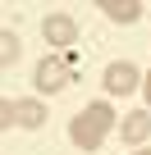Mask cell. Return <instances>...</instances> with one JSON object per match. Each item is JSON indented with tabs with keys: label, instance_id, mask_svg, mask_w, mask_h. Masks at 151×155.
I'll return each instance as SVG.
<instances>
[{
	"label": "cell",
	"instance_id": "8992f818",
	"mask_svg": "<svg viewBox=\"0 0 151 155\" xmlns=\"http://www.w3.org/2000/svg\"><path fill=\"white\" fill-rule=\"evenodd\" d=\"M119 137H124L128 146H142V141L151 137V114H146V110L124 114V119H119Z\"/></svg>",
	"mask_w": 151,
	"mask_h": 155
},
{
	"label": "cell",
	"instance_id": "30bf717a",
	"mask_svg": "<svg viewBox=\"0 0 151 155\" xmlns=\"http://www.w3.org/2000/svg\"><path fill=\"white\" fill-rule=\"evenodd\" d=\"M133 155H151V150H133Z\"/></svg>",
	"mask_w": 151,
	"mask_h": 155
},
{
	"label": "cell",
	"instance_id": "5b68a950",
	"mask_svg": "<svg viewBox=\"0 0 151 155\" xmlns=\"http://www.w3.org/2000/svg\"><path fill=\"white\" fill-rule=\"evenodd\" d=\"M137 82H142V73H137V64H128V59H115V64H105V73H101V87H105L110 96H128V91H137Z\"/></svg>",
	"mask_w": 151,
	"mask_h": 155
},
{
	"label": "cell",
	"instance_id": "9c48e42d",
	"mask_svg": "<svg viewBox=\"0 0 151 155\" xmlns=\"http://www.w3.org/2000/svg\"><path fill=\"white\" fill-rule=\"evenodd\" d=\"M142 96H146V105H151V73L142 78Z\"/></svg>",
	"mask_w": 151,
	"mask_h": 155
},
{
	"label": "cell",
	"instance_id": "52a82bcc",
	"mask_svg": "<svg viewBox=\"0 0 151 155\" xmlns=\"http://www.w3.org/2000/svg\"><path fill=\"white\" fill-rule=\"evenodd\" d=\"M110 23H137L142 18V0H101L96 5Z\"/></svg>",
	"mask_w": 151,
	"mask_h": 155
},
{
	"label": "cell",
	"instance_id": "7a4b0ae2",
	"mask_svg": "<svg viewBox=\"0 0 151 155\" xmlns=\"http://www.w3.org/2000/svg\"><path fill=\"white\" fill-rule=\"evenodd\" d=\"M73 78H78V55L73 50H64V55H46L41 64H37V73H32V87L37 91H46V96H55V91H64Z\"/></svg>",
	"mask_w": 151,
	"mask_h": 155
},
{
	"label": "cell",
	"instance_id": "ba28073f",
	"mask_svg": "<svg viewBox=\"0 0 151 155\" xmlns=\"http://www.w3.org/2000/svg\"><path fill=\"white\" fill-rule=\"evenodd\" d=\"M19 59H23V41H19V32H9V28H5V32H0V64L14 68Z\"/></svg>",
	"mask_w": 151,
	"mask_h": 155
},
{
	"label": "cell",
	"instance_id": "6da1fadb",
	"mask_svg": "<svg viewBox=\"0 0 151 155\" xmlns=\"http://www.w3.org/2000/svg\"><path fill=\"white\" fill-rule=\"evenodd\" d=\"M115 123H119V114L110 110V101H92L69 119V141L78 150H101L105 137L115 132Z\"/></svg>",
	"mask_w": 151,
	"mask_h": 155
},
{
	"label": "cell",
	"instance_id": "277c9868",
	"mask_svg": "<svg viewBox=\"0 0 151 155\" xmlns=\"http://www.w3.org/2000/svg\"><path fill=\"white\" fill-rule=\"evenodd\" d=\"M0 123H5V128L9 123L14 128H41L46 123V105L41 101H9L5 96V101H0Z\"/></svg>",
	"mask_w": 151,
	"mask_h": 155
},
{
	"label": "cell",
	"instance_id": "3957f363",
	"mask_svg": "<svg viewBox=\"0 0 151 155\" xmlns=\"http://www.w3.org/2000/svg\"><path fill=\"white\" fill-rule=\"evenodd\" d=\"M41 37H46V46H55V55H64V50L78 46V18L73 14H46L41 18Z\"/></svg>",
	"mask_w": 151,
	"mask_h": 155
}]
</instances>
